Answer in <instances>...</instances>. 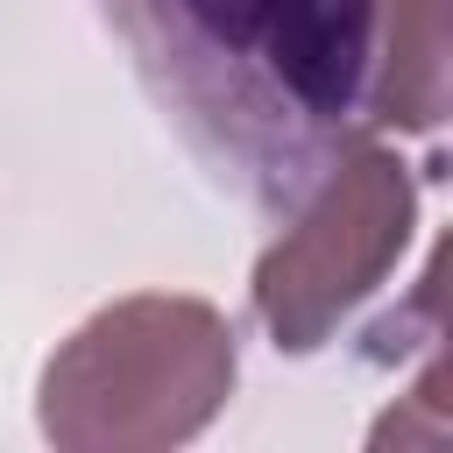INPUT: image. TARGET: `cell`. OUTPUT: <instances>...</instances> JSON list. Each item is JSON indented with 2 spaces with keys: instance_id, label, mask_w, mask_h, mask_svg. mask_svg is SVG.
Instances as JSON below:
<instances>
[{
  "instance_id": "cell-1",
  "label": "cell",
  "mask_w": 453,
  "mask_h": 453,
  "mask_svg": "<svg viewBox=\"0 0 453 453\" xmlns=\"http://www.w3.org/2000/svg\"><path fill=\"white\" fill-rule=\"evenodd\" d=\"M156 113L255 212L347 149L446 120V0H92Z\"/></svg>"
},
{
  "instance_id": "cell-2",
  "label": "cell",
  "mask_w": 453,
  "mask_h": 453,
  "mask_svg": "<svg viewBox=\"0 0 453 453\" xmlns=\"http://www.w3.org/2000/svg\"><path fill=\"white\" fill-rule=\"evenodd\" d=\"M234 368V326L219 304L142 290L99 304L42 361L35 418L64 453H163L226 411Z\"/></svg>"
},
{
  "instance_id": "cell-3",
  "label": "cell",
  "mask_w": 453,
  "mask_h": 453,
  "mask_svg": "<svg viewBox=\"0 0 453 453\" xmlns=\"http://www.w3.org/2000/svg\"><path fill=\"white\" fill-rule=\"evenodd\" d=\"M283 219L290 226L262 248L248 297L276 354H319L403 262L418 226V184L389 149L361 142Z\"/></svg>"
}]
</instances>
